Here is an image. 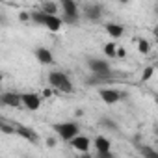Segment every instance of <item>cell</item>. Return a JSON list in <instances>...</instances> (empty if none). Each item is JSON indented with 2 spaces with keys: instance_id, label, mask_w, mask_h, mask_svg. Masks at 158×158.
I'll use <instances>...</instances> for the list:
<instances>
[{
  "instance_id": "1",
  "label": "cell",
  "mask_w": 158,
  "mask_h": 158,
  "mask_svg": "<svg viewBox=\"0 0 158 158\" xmlns=\"http://www.w3.org/2000/svg\"><path fill=\"white\" fill-rule=\"evenodd\" d=\"M52 130L56 132V136L63 141H73L76 136H80V127L76 121H63V123H54Z\"/></svg>"
},
{
  "instance_id": "2",
  "label": "cell",
  "mask_w": 158,
  "mask_h": 158,
  "mask_svg": "<svg viewBox=\"0 0 158 158\" xmlns=\"http://www.w3.org/2000/svg\"><path fill=\"white\" fill-rule=\"evenodd\" d=\"M60 6H61V11H63V13H61V21H63V24H69V26L78 24V21H80V17H82L78 4L73 2V0H61Z\"/></svg>"
},
{
  "instance_id": "3",
  "label": "cell",
  "mask_w": 158,
  "mask_h": 158,
  "mask_svg": "<svg viewBox=\"0 0 158 158\" xmlns=\"http://www.w3.org/2000/svg\"><path fill=\"white\" fill-rule=\"evenodd\" d=\"M48 84L54 91H61V93H73L74 88L69 80V76L61 71H52L48 73Z\"/></svg>"
},
{
  "instance_id": "4",
  "label": "cell",
  "mask_w": 158,
  "mask_h": 158,
  "mask_svg": "<svg viewBox=\"0 0 158 158\" xmlns=\"http://www.w3.org/2000/svg\"><path fill=\"white\" fill-rule=\"evenodd\" d=\"M88 67L93 73V76L99 78H108L112 74V67L108 63V60H101V58H88Z\"/></svg>"
},
{
  "instance_id": "5",
  "label": "cell",
  "mask_w": 158,
  "mask_h": 158,
  "mask_svg": "<svg viewBox=\"0 0 158 158\" xmlns=\"http://www.w3.org/2000/svg\"><path fill=\"white\" fill-rule=\"evenodd\" d=\"M102 15H104V8L101 4H84V8H82V17L91 23L101 21Z\"/></svg>"
},
{
  "instance_id": "6",
  "label": "cell",
  "mask_w": 158,
  "mask_h": 158,
  "mask_svg": "<svg viewBox=\"0 0 158 158\" xmlns=\"http://www.w3.org/2000/svg\"><path fill=\"white\" fill-rule=\"evenodd\" d=\"M99 97H101V99L104 101V104L112 106V104L119 102L121 99H125L127 95H125L123 91H117V89H110V88H101V89H99Z\"/></svg>"
},
{
  "instance_id": "7",
  "label": "cell",
  "mask_w": 158,
  "mask_h": 158,
  "mask_svg": "<svg viewBox=\"0 0 158 158\" xmlns=\"http://www.w3.org/2000/svg\"><path fill=\"white\" fill-rule=\"evenodd\" d=\"M0 102H2V106H8V108H19L23 106V93L4 91L0 95Z\"/></svg>"
},
{
  "instance_id": "8",
  "label": "cell",
  "mask_w": 158,
  "mask_h": 158,
  "mask_svg": "<svg viewBox=\"0 0 158 158\" xmlns=\"http://www.w3.org/2000/svg\"><path fill=\"white\" fill-rule=\"evenodd\" d=\"M15 134H17V136H21V138H24V139H26V141H30V143H39V134H37L34 128H30V127L15 125Z\"/></svg>"
},
{
  "instance_id": "9",
  "label": "cell",
  "mask_w": 158,
  "mask_h": 158,
  "mask_svg": "<svg viewBox=\"0 0 158 158\" xmlns=\"http://www.w3.org/2000/svg\"><path fill=\"white\" fill-rule=\"evenodd\" d=\"M23 106L30 112H37L41 108V97L37 93H23Z\"/></svg>"
},
{
  "instance_id": "10",
  "label": "cell",
  "mask_w": 158,
  "mask_h": 158,
  "mask_svg": "<svg viewBox=\"0 0 158 158\" xmlns=\"http://www.w3.org/2000/svg\"><path fill=\"white\" fill-rule=\"evenodd\" d=\"M34 56H35V60H37L41 65H52V63H54V54H52L50 48H47V47H37V48L34 50Z\"/></svg>"
},
{
  "instance_id": "11",
  "label": "cell",
  "mask_w": 158,
  "mask_h": 158,
  "mask_svg": "<svg viewBox=\"0 0 158 158\" xmlns=\"http://www.w3.org/2000/svg\"><path fill=\"white\" fill-rule=\"evenodd\" d=\"M43 26H45L48 32L56 34V32L61 30L63 21H61V17H58V15H47V13H45V24H43Z\"/></svg>"
},
{
  "instance_id": "12",
  "label": "cell",
  "mask_w": 158,
  "mask_h": 158,
  "mask_svg": "<svg viewBox=\"0 0 158 158\" xmlns=\"http://www.w3.org/2000/svg\"><path fill=\"white\" fill-rule=\"evenodd\" d=\"M89 145H91V141H89V138H86V136H76L73 141H71V147L73 149H76L78 152H82V154H86V152H89Z\"/></svg>"
},
{
  "instance_id": "13",
  "label": "cell",
  "mask_w": 158,
  "mask_h": 158,
  "mask_svg": "<svg viewBox=\"0 0 158 158\" xmlns=\"http://www.w3.org/2000/svg\"><path fill=\"white\" fill-rule=\"evenodd\" d=\"M93 147L97 149V152H108V151H112V141L104 134H99L93 139Z\"/></svg>"
},
{
  "instance_id": "14",
  "label": "cell",
  "mask_w": 158,
  "mask_h": 158,
  "mask_svg": "<svg viewBox=\"0 0 158 158\" xmlns=\"http://www.w3.org/2000/svg\"><path fill=\"white\" fill-rule=\"evenodd\" d=\"M104 30H106V34H108L110 37H114V39H119V37H123V34H125V28H123L121 24H117V23H106V24H104Z\"/></svg>"
},
{
  "instance_id": "15",
  "label": "cell",
  "mask_w": 158,
  "mask_h": 158,
  "mask_svg": "<svg viewBox=\"0 0 158 158\" xmlns=\"http://www.w3.org/2000/svg\"><path fill=\"white\" fill-rule=\"evenodd\" d=\"M41 11L47 13V15H58V4L56 2H43Z\"/></svg>"
},
{
  "instance_id": "16",
  "label": "cell",
  "mask_w": 158,
  "mask_h": 158,
  "mask_svg": "<svg viewBox=\"0 0 158 158\" xmlns=\"http://www.w3.org/2000/svg\"><path fill=\"white\" fill-rule=\"evenodd\" d=\"M104 56H108V58H115L117 56V45L114 43V41H110V43H104Z\"/></svg>"
},
{
  "instance_id": "17",
  "label": "cell",
  "mask_w": 158,
  "mask_h": 158,
  "mask_svg": "<svg viewBox=\"0 0 158 158\" xmlns=\"http://www.w3.org/2000/svg\"><path fill=\"white\" fill-rule=\"evenodd\" d=\"M30 21L34 23V24H39V26H43L45 24V13L39 10V11H32L30 13Z\"/></svg>"
},
{
  "instance_id": "18",
  "label": "cell",
  "mask_w": 158,
  "mask_h": 158,
  "mask_svg": "<svg viewBox=\"0 0 158 158\" xmlns=\"http://www.w3.org/2000/svg\"><path fill=\"white\" fill-rule=\"evenodd\" d=\"M139 152L145 158H158V151L152 149V147H147V145H139Z\"/></svg>"
},
{
  "instance_id": "19",
  "label": "cell",
  "mask_w": 158,
  "mask_h": 158,
  "mask_svg": "<svg viewBox=\"0 0 158 158\" xmlns=\"http://www.w3.org/2000/svg\"><path fill=\"white\" fill-rule=\"evenodd\" d=\"M99 127H104V128H108V130H119V127H117L110 117H101V119H99Z\"/></svg>"
},
{
  "instance_id": "20",
  "label": "cell",
  "mask_w": 158,
  "mask_h": 158,
  "mask_svg": "<svg viewBox=\"0 0 158 158\" xmlns=\"http://www.w3.org/2000/svg\"><path fill=\"white\" fill-rule=\"evenodd\" d=\"M138 50H139L141 54H149V50H151L149 41H147V39H138Z\"/></svg>"
},
{
  "instance_id": "21",
  "label": "cell",
  "mask_w": 158,
  "mask_h": 158,
  "mask_svg": "<svg viewBox=\"0 0 158 158\" xmlns=\"http://www.w3.org/2000/svg\"><path fill=\"white\" fill-rule=\"evenodd\" d=\"M152 73H154L152 67H145V69H143V74H141V82H147L149 78L152 76Z\"/></svg>"
},
{
  "instance_id": "22",
  "label": "cell",
  "mask_w": 158,
  "mask_h": 158,
  "mask_svg": "<svg viewBox=\"0 0 158 158\" xmlns=\"http://www.w3.org/2000/svg\"><path fill=\"white\" fill-rule=\"evenodd\" d=\"M0 130H2L4 134H15V125L10 127V125H6V123H0Z\"/></svg>"
},
{
  "instance_id": "23",
  "label": "cell",
  "mask_w": 158,
  "mask_h": 158,
  "mask_svg": "<svg viewBox=\"0 0 158 158\" xmlns=\"http://www.w3.org/2000/svg\"><path fill=\"white\" fill-rule=\"evenodd\" d=\"M95 158H115V154L112 151H108V152H97Z\"/></svg>"
},
{
  "instance_id": "24",
  "label": "cell",
  "mask_w": 158,
  "mask_h": 158,
  "mask_svg": "<svg viewBox=\"0 0 158 158\" xmlns=\"http://www.w3.org/2000/svg\"><path fill=\"white\" fill-rule=\"evenodd\" d=\"M47 145H48V147H54V145H56V139H54V138H48V139H47Z\"/></svg>"
},
{
  "instance_id": "25",
  "label": "cell",
  "mask_w": 158,
  "mask_h": 158,
  "mask_svg": "<svg viewBox=\"0 0 158 158\" xmlns=\"http://www.w3.org/2000/svg\"><path fill=\"white\" fill-rule=\"evenodd\" d=\"M125 54H127L125 48H117V56H119V58H125Z\"/></svg>"
},
{
  "instance_id": "26",
  "label": "cell",
  "mask_w": 158,
  "mask_h": 158,
  "mask_svg": "<svg viewBox=\"0 0 158 158\" xmlns=\"http://www.w3.org/2000/svg\"><path fill=\"white\" fill-rule=\"evenodd\" d=\"M52 95V89H47V91H43V97L47 99V97H50Z\"/></svg>"
},
{
  "instance_id": "27",
  "label": "cell",
  "mask_w": 158,
  "mask_h": 158,
  "mask_svg": "<svg viewBox=\"0 0 158 158\" xmlns=\"http://www.w3.org/2000/svg\"><path fill=\"white\" fill-rule=\"evenodd\" d=\"M152 34H154V41H156V43H158V26H156V28H154V30H152Z\"/></svg>"
},
{
  "instance_id": "28",
  "label": "cell",
  "mask_w": 158,
  "mask_h": 158,
  "mask_svg": "<svg viewBox=\"0 0 158 158\" xmlns=\"http://www.w3.org/2000/svg\"><path fill=\"white\" fill-rule=\"evenodd\" d=\"M80 158H93V156H89V154H88V152H86V154H82V156H80Z\"/></svg>"
},
{
  "instance_id": "29",
  "label": "cell",
  "mask_w": 158,
  "mask_h": 158,
  "mask_svg": "<svg viewBox=\"0 0 158 158\" xmlns=\"http://www.w3.org/2000/svg\"><path fill=\"white\" fill-rule=\"evenodd\" d=\"M154 13H156V17H158V4H156V8H154Z\"/></svg>"
},
{
  "instance_id": "30",
  "label": "cell",
  "mask_w": 158,
  "mask_h": 158,
  "mask_svg": "<svg viewBox=\"0 0 158 158\" xmlns=\"http://www.w3.org/2000/svg\"><path fill=\"white\" fill-rule=\"evenodd\" d=\"M156 102H158V97H156Z\"/></svg>"
},
{
  "instance_id": "31",
  "label": "cell",
  "mask_w": 158,
  "mask_h": 158,
  "mask_svg": "<svg viewBox=\"0 0 158 158\" xmlns=\"http://www.w3.org/2000/svg\"><path fill=\"white\" fill-rule=\"evenodd\" d=\"M156 134H158V130H156Z\"/></svg>"
}]
</instances>
